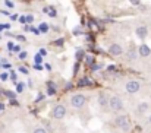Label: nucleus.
Returning a JSON list of instances; mask_svg holds the SVG:
<instances>
[{
  "instance_id": "nucleus-32",
  "label": "nucleus",
  "mask_w": 151,
  "mask_h": 133,
  "mask_svg": "<svg viewBox=\"0 0 151 133\" xmlns=\"http://www.w3.org/2000/svg\"><path fill=\"white\" fill-rule=\"evenodd\" d=\"M13 53H21V45H15V48H13Z\"/></svg>"
},
{
  "instance_id": "nucleus-22",
  "label": "nucleus",
  "mask_w": 151,
  "mask_h": 133,
  "mask_svg": "<svg viewBox=\"0 0 151 133\" xmlns=\"http://www.w3.org/2000/svg\"><path fill=\"white\" fill-rule=\"evenodd\" d=\"M27 56H28V53H27V51H21V53H19V59H21V60L27 59Z\"/></svg>"
},
{
  "instance_id": "nucleus-12",
  "label": "nucleus",
  "mask_w": 151,
  "mask_h": 133,
  "mask_svg": "<svg viewBox=\"0 0 151 133\" xmlns=\"http://www.w3.org/2000/svg\"><path fill=\"white\" fill-rule=\"evenodd\" d=\"M56 94V88H54V84L49 82L47 84V95H54Z\"/></svg>"
},
{
  "instance_id": "nucleus-5",
  "label": "nucleus",
  "mask_w": 151,
  "mask_h": 133,
  "mask_svg": "<svg viewBox=\"0 0 151 133\" xmlns=\"http://www.w3.org/2000/svg\"><path fill=\"white\" fill-rule=\"evenodd\" d=\"M125 88H126V92H129V94H135V92H138V91H139L141 84H139L138 81H128Z\"/></svg>"
},
{
  "instance_id": "nucleus-30",
  "label": "nucleus",
  "mask_w": 151,
  "mask_h": 133,
  "mask_svg": "<svg viewBox=\"0 0 151 133\" xmlns=\"http://www.w3.org/2000/svg\"><path fill=\"white\" fill-rule=\"evenodd\" d=\"M22 89H24V84H22V82H19V84H18V87H16V91H18V92H22Z\"/></svg>"
},
{
  "instance_id": "nucleus-43",
  "label": "nucleus",
  "mask_w": 151,
  "mask_h": 133,
  "mask_svg": "<svg viewBox=\"0 0 151 133\" xmlns=\"http://www.w3.org/2000/svg\"><path fill=\"white\" fill-rule=\"evenodd\" d=\"M1 29H4V24H0V31Z\"/></svg>"
},
{
  "instance_id": "nucleus-40",
  "label": "nucleus",
  "mask_w": 151,
  "mask_h": 133,
  "mask_svg": "<svg viewBox=\"0 0 151 133\" xmlns=\"http://www.w3.org/2000/svg\"><path fill=\"white\" fill-rule=\"evenodd\" d=\"M46 53H47V51H46L44 48H41V50H40V54H41V56H46Z\"/></svg>"
},
{
  "instance_id": "nucleus-36",
  "label": "nucleus",
  "mask_w": 151,
  "mask_h": 133,
  "mask_svg": "<svg viewBox=\"0 0 151 133\" xmlns=\"http://www.w3.org/2000/svg\"><path fill=\"white\" fill-rule=\"evenodd\" d=\"M24 31H27V32L31 31V26H29V25H24Z\"/></svg>"
},
{
  "instance_id": "nucleus-6",
  "label": "nucleus",
  "mask_w": 151,
  "mask_h": 133,
  "mask_svg": "<svg viewBox=\"0 0 151 133\" xmlns=\"http://www.w3.org/2000/svg\"><path fill=\"white\" fill-rule=\"evenodd\" d=\"M109 53L111 56H120V54H123V47L120 44H111L109 47Z\"/></svg>"
},
{
  "instance_id": "nucleus-10",
  "label": "nucleus",
  "mask_w": 151,
  "mask_h": 133,
  "mask_svg": "<svg viewBox=\"0 0 151 133\" xmlns=\"http://www.w3.org/2000/svg\"><path fill=\"white\" fill-rule=\"evenodd\" d=\"M148 110H150V104H148V102H139V104H138L137 111H138L139 114H144V113H147Z\"/></svg>"
},
{
  "instance_id": "nucleus-21",
  "label": "nucleus",
  "mask_w": 151,
  "mask_h": 133,
  "mask_svg": "<svg viewBox=\"0 0 151 133\" xmlns=\"http://www.w3.org/2000/svg\"><path fill=\"white\" fill-rule=\"evenodd\" d=\"M63 43H65V40H63V38H59V40L53 41V44L54 45H63Z\"/></svg>"
},
{
  "instance_id": "nucleus-37",
  "label": "nucleus",
  "mask_w": 151,
  "mask_h": 133,
  "mask_svg": "<svg viewBox=\"0 0 151 133\" xmlns=\"http://www.w3.org/2000/svg\"><path fill=\"white\" fill-rule=\"evenodd\" d=\"M107 70H109V72H114V70H116V67H114V66H109V67H107Z\"/></svg>"
},
{
  "instance_id": "nucleus-15",
  "label": "nucleus",
  "mask_w": 151,
  "mask_h": 133,
  "mask_svg": "<svg viewBox=\"0 0 151 133\" xmlns=\"http://www.w3.org/2000/svg\"><path fill=\"white\" fill-rule=\"evenodd\" d=\"M47 15H49L50 18H56V16H57V12H56V9H54V7H49Z\"/></svg>"
},
{
  "instance_id": "nucleus-23",
  "label": "nucleus",
  "mask_w": 151,
  "mask_h": 133,
  "mask_svg": "<svg viewBox=\"0 0 151 133\" xmlns=\"http://www.w3.org/2000/svg\"><path fill=\"white\" fill-rule=\"evenodd\" d=\"M19 72L24 73V75H28V69H27L25 66H21V67H19Z\"/></svg>"
},
{
  "instance_id": "nucleus-34",
  "label": "nucleus",
  "mask_w": 151,
  "mask_h": 133,
  "mask_svg": "<svg viewBox=\"0 0 151 133\" xmlns=\"http://www.w3.org/2000/svg\"><path fill=\"white\" fill-rule=\"evenodd\" d=\"M7 47H9V50H10V51H13V48H15V44H13V43H7Z\"/></svg>"
},
{
  "instance_id": "nucleus-17",
  "label": "nucleus",
  "mask_w": 151,
  "mask_h": 133,
  "mask_svg": "<svg viewBox=\"0 0 151 133\" xmlns=\"http://www.w3.org/2000/svg\"><path fill=\"white\" fill-rule=\"evenodd\" d=\"M85 60H87V64H90V66H94V64H96V59H94L93 56H88Z\"/></svg>"
},
{
  "instance_id": "nucleus-41",
  "label": "nucleus",
  "mask_w": 151,
  "mask_h": 133,
  "mask_svg": "<svg viewBox=\"0 0 151 133\" xmlns=\"http://www.w3.org/2000/svg\"><path fill=\"white\" fill-rule=\"evenodd\" d=\"M1 13H3V15H4V16H9V15H10V13H9V12H7V10H3V12H1Z\"/></svg>"
},
{
  "instance_id": "nucleus-42",
  "label": "nucleus",
  "mask_w": 151,
  "mask_h": 133,
  "mask_svg": "<svg viewBox=\"0 0 151 133\" xmlns=\"http://www.w3.org/2000/svg\"><path fill=\"white\" fill-rule=\"evenodd\" d=\"M73 34H75V35H79V34H81V31H79V29H75V31H73Z\"/></svg>"
},
{
  "instance_id": "nucleus-27",
  "label": "nucleus",
  "mask_w": 151,
  "mask_h": 133,
  "mask_svg": "<svg viewBox=\"0 0 151 133\" xmlns=\"http://www.w3.org/2000/svg\"><path fill=\"white\" fill-rule=\"evenodd\" d=\"M44 99V94H38V97L35 98V102H40V101H43Z\"/></svg>"
},
{
  "instance_id": "nucleus-39",
  "label": "nucleus",
  "mask_w": 151,
  "mask_h": 133,
  "mask_svg": "<svg viewBox=\"0 0 151 133\" xmlns=\"http://www.w3.org/2000/svg\"><path fill=\"white\" fill-rule=\"evenodd\" d=\"M10 104H12V105H19L16 99H10Z\"/></svg>"
},
{
  "instance_id": "nucleus-28",
  "label": "nucleus",
  "mask_w": 151,
  "mask_h": 133,
  "mask_svg": "<svg viewBox=\"0 0 151 133\" xmlns=\"http://www.w3.org/2000/svg\"><path fill=\"white\" fill-rule=\"evenodd\" d=\"M34 21V16L32 15H27V24H31Z\"/></svg>"
},
{
  "instance_id": "nucleus-24",
  "label": "nucleus",
  "mask_w": 151,
  "mask_h": 133,
  "mask_svg": "<svg viewBox=\"0 0 151 133\" xmlns=\"http://www.w3.org/2000/svg\"><path fill=\"white\" fill-rule=\"evenodd\" d=\"M4 4L7 6V7H13L15 4H13V1L12 0H4Z\"/></svg>"
},
{
  "instance_id": "nucleus-9",
  "label": "nucleus",
  "mask_w": 151,
  "mask_h": 133,
  "mask_svg": "<svg viewBox=\"0 0 151 133\" xmlns=\"http://www.w3.org/2000/svg\"><path fill=\"white\" fill-rule=\"evenodd\" d=\"M137 56H138V51H137V48L132 45V47L128 50V53H126V59L132 61V60H135V59H137Z\"/></svg>"
},
{
  "instance_id": "nucleus-25",
  "label": "nucleus",
  "mask_w": 151,
  "mask_h": 133,
  "mask_svg": "<svg viewBox=\"0 0 151 133\" xmlns=\"http://www.w3.org/2000/svg\"><path fill=\"white\" fill-rule=\"evenodd\" d=\"M15 38H16V40H18V41H21V43H24V41H27V38H25V37H24V35H16V37H15Z\"/></svg>"
},
{
  "instance_id": "nucleus-19",
  "label": "nucleus",
  "mask_w": 151,
  "mask_h": 133,
  "mask_svg": "<svg viewBox=\"0 0 151 133\" xmlns=\"http://www.w3.org/2000/svg\"><path fill=\"white\" fill-rule=\"evenodd\" d=\"M9 76H10L9 72H3V73L0 75V81H6V79H9Z\"/></svg>"
},
{
  "instance_id": "nucleus-38",
  "label": "nucleus",
  "mask_w": 151,
  "mask_h": 133,
  "mask_svg": "<svg viewBox=\"0 0 151 133\" xmlns=\"http://www.w3.org/2000/svg\"><path fill=\"white\" fill-rule=\"evenodd\" d=\"M10 19H12V21H16V19H18V15H16V13H15V15H10Z\"/></svg>"
},
{
  "instance_id": "nucleus-3",
  "label": "nucleus",
  "mask_w": 151,
  "mask_h": 133,
  "mask_svg": "<svg viewBox=\"0 0 151 133\" xmlns=\"http://www.w3.org/2000/svg\"><path fill=\"white\" fill-rule=\"evenodd\" d=\"M109 107H110L113 111H120V110H123V102H122V99H120L119 97L113 95V97H110V99H109Z\"/></svg>"
},
{
  "instance_id": "nucleus-31",
  "label": "nucleus",
  "mask_w": 151,
  "mask_h": 133,
  "mask_svg": "<svg viewBox=\"0 0 151 133\" xmlns=\"http://www.w3.org/2000/svg\"><path fill=\"white\" fill-rule=\"evenodd\" d=\"M134 6H141V0H129Z\"/></svg>"
},
{
  "instance_id": "nucleus-20",
  "label": "nucleus",
  "mask_w": 151,
  "mask_h": 133,
  "mask_svg": "<svg viewBox=\"0 0 151 133\" xmlns=\"http://www.w3.org/2000/svg\"><path fill=\"white\" fill-rule=\"evenodd\" d=\"M32 133H47V132H46V129H43V127H35Z\"/></svg>"
},
{
  "instance_id": "nucleus-2",
  "label": "nucleus",
  "mask_w": 151,
  "mask_h": 133,
  "mask_svg": "<svg viewBox=\"0 0 151 133\" xmlns=\"http://www.w3.org/2000/svg\"><path fill=\"white\" fill-rule=\"evenodd\" d=\"M114 123H116V126H117L120 130H123V132H129V130H131V124H129L126 116H117L116 120H114Z\"/></svg>"
},
{
  "instance_id": "nucleus-4",
  "label": "nucleus",
  "mask_w": 151,
  "mask_h": 133,
  "mask_svg": "<svg viewBox=\"0 0 151 133\" xmlns=\"http://www.w3.org/2000/svg\"><path fill=\"white\" fill-rule=\"evenodd\" d=\"M51 116H53V119H56V120L65 119V116H66V107H65L63 104H57V105L53 108Z\"/></svg>"
},
{
  "instance_id": "nucleus-35",
  "label": "nucleus",
  "mask_w": 151,
  "mask_h": 133,
  "mask_svg": "<svg viewBox=\"0 0 151 133\" xmlns=\"http://www.w3.org/2000/svg\"><path fill=\"white\" fill-rule=\"evenodd\" d=\"M19 21H21L22 24H27V16H21V18H19Z\"/></svg>"
},
{
  "instance_id": "nucleus-26",
  "label": "nucleus",
  "mask_w": 151,
  "mask_h": 133,
  "mask_svg": "<svg viewBox=\"0 0 151 133\" xmlns=\"http://www.w3.org/2000/svg\"><path fill=\"white\" fill-rule=\"evenodd\" d=\"M10 79L13 82H16V73H15V70H10Z\"/></svg>"
},
{
  "instance_id": "nucleus-33",
  "label": "nucleus",
  "mask_w": 151,
  "mask_h": 133,
  "mask_svg": "<svg viewBox=\"0 0 151 133\" xmlns=\"http://www.w3.org/2000/svg\"><path fill=\"white\" fill-rule=\"evenodd\" d=\"M31 31H32V32H34L35 35H38V34L41 32V31H40V29H37V28H31Z\"/></svg>"
},
{
  "instance_id": "nucleus-16",
  "label": "nucleus",
  "mask_w": 151,
  "mask_h": 133,
  "mask_svg": "<svg viewBox=\"0 0 151 133\" xmlns=\"http://www.w3.org/2000/svg\"><path fill=\"white\" fill-rule=\"evenodd\" d=\"M34 61H35V64H40V63H43V56L41 54H35V57H34Z\"/></svg>"
},
{
  "instance_id": "nucleus-7",
  "label": "nucleus",
  "mask_w": 151,
  "mask_h": 133,
  "mask_svg": "<svg viewBox=\"0 0 151 133\" xmlns=\"http://www.w3.org/2000/svg\"><path fill=\"white\" fill-rule=\"evenodd\" d=\"M135 34H137V37H138V38L144 40V38L148 35V29H147V26H145V25H141V26H138V28H137Z\"/></svg>"
},
{
  "instance_id": "nucleus-8",
  "label": "nucleus",
  "mask_w": 151,
  "mask_h": 133,
  "mask_svg": "<svg viewBox=\"0 0 151 133\" xmlns=\"http://www.w3.org/2000/svg\"><path fill=\"white\" fill-rule=\"evenodd\" d=\"M138 53H139V56H142V57H148L151 54V48L147 44H142V45H139Z\"/></svg>"
},
{
  "instance_id": "nucleus-44",
  "label": "nucleus",
  "mask_w": 151,
  "mask_h": 133,
  "mask_svg": "<svg viewBox=\"0 0 151 133\" xmlns=\"http://www.w3.org/2000/svg\"><path fill=\"white\" fill-rule=\"evenodd\" d=\"M148 123H150V124H151V116H150V117H148Z\"/></svg>"
},
{
  "instance_id": "nucleus-14",
  "label": "nucleus",
  "mask_w": 151,
  "mask_h": 133,
  "mask_svg": "<svg viewBox=\"0 0 151 133\" xmlns=\"http://www.w3.org/2000/svg\"><path fill=\"white\" fill-rule=\"evenodd\" d=\"M38 29H40L41 32H47V31L50 29V26H49V24H46V22H43V24H40V26H38Z\"/></svg>"
},
{
  "instance_id": "nucleus-45",
  "label": "nucleus",
  "mask_w": 151,
  "mask_h": 133,
  "mask_svg": "<svg viewBox=\"0 0 151 133\" xmlns=\"http://www.w3.org/2000/svg\"><path fill=\"white\" fill-rule=\"evenodd\" d=\"M3 107H4V105H3V104H0V110H1V108H3Z\"/></svg>"
},
{
  "instance_id": "nucleus-29",
  "label": "nucleus",
  "mask_w": 151,
  "mask_h": 133,
  "mask_svg": "<svg viewBox=\"0 0 151 133\" xmlns=\"http://www.w3.org/2000/svg\"><path fill=\"white\" fill-rule=\"evenodd\" d=\"M82 56H84V51H82V50H78V51H76V59L79 60Z\"/></svg>"
},
{
  "instance_id": "nucleus-13",
  "label": "nucleus",
  "mask_w": 151,
  "mask_h": 133,
  "mask_svg": "<svg viewBox=\"0 0 151 133\" xmlns=\"http://www.w3.org/2000/svg\"><path fill=\"white\" fill-rule=\"evenodd\" d=\"M3 94H4L9 99H15V98H16V94H15L13 91H7V89H4V91H3Z\"/></svg>"
},
{
  "instance_id": "nucleus-11",
  "label": "nucleus",
  "mask_w": 151,
  "mask_h": 133,
  "mask_svg": "<svg viewBox=\"0 0 151 133\" xmlns=\"http://www.w3.org/2000/svg\"><path fill=\"white\" fill-rule=\"evenodd\" d=\"M99 104H100V107H103V108L109 105V98H107L106 94H100L99 95Z\"/></svg>"
},
{
  "instance_id": "nucleus-1",
  "label": "nucleus",
  "mask_w": 151,
  "mask_h": 133,
  "mask_svg": "<svg viewBox=\"0 0 151 133\" xmlns=\"http://www.w3.org/2000/svg\"><path fill=\"white\" fill-rule=\"evenodd\" d=\"M85 102H87V98L82 94H75L70 98V104H72L73 108H82L85 105Z\"/></svg>"
},
{
  "instance_id": "nucleus-18",
  "label": "nucleus",
  "mask_w": 151,
  "mask_h": 133,
  "mask_svg": "<svg viewBox=\"0 0 151 133\" xmlns=\"http://www.w3.org/2000/svg\"><path fill=\"white\" fill-rule=\"evenodd\" d=\"M85 85H91L88 78H84V79H81V81H79V87H85Z\"/></svg>"
}]
</instances>
